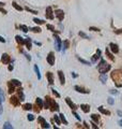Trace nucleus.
I'll return each instance as SVG.
<instances>
[{"mask_svg": "<svg viewBox=\"0 0 122 129\" xmlns=\"http://www.w3.org/2000/svg\"><path fill=\"white\" fill-rule=\"evenodd\" d=\"M111 79L114 80L117 87H122V71L121 70H114L111 72Z\"/></svg>", "mask_w": 122, "mask_h": 129, "instance_id": "1", "label": "nucleus"}, {"mask_svg": "<svg viewBox=\"0 0 122 129\" xmlns=\"http://www.w3.org/2000/svg\"><path fill=\"white\" fill-rule=\"evenodd\" d=\"M46 102H45V108L46 109H49L52 110V111H58L59 110V105L57 104V102H56L54 99H50L48 96L46 97Z\"/></svg>", "mask_w": 122, "mask_h": 129, "instance_id": "2", "label": "nucleus"}, {"mask_svg": "<svg viewBox=\"0 0 122 129\" xmlns=\"http://www.w3.org/2000/svg\"><path fill=\"white\" fill-rule=\"evenodd\" d=\"M110 68H111L110 64H108L104 59H101V63L99 64V67H97V69H99L100 73H106V72H108V70H110Z\"/></svg>", "mask_w": 122, "mask_h": 129, "instance_id": "3", "label": "nucleus"}, {"mask_svg": "<svg viewBox=\"0 0 122 129\" xmlns=\"http://www.w3.org/2000/svg\"><path fill=\"white\" fill-rule=\"evenodd\" d=\"M47 63H48L50 66H54L55 64V54L53 52H50L47 56Z\"/></svg>", "mask_w": 122, "mask_h": 129, "instance_id": "4", "label": "nucleus"}, {"mask_svg": "<svg viewBox=\"0 0 122 129\" xmlns=\"http://www.w3.org/2000/svg\"><path fill=\"white\" fill-rule=\"evenodd\" d=\"M55 46H56V48H57V51H60L61 49V40H60V38L58 36H56V34H55Z\"/></svg>", "mask_w": 122, "mask_h": 129, "instance_id": "5", "label": "nucleus"}, {"mask_svg": "<svg viewBox=\"0 0 122 129\" xmlns=\"http://www.w3.org/2000/svg\"><path fill=\"white\" fill-rule=\"evenodd\" d=\"M38 119H39V123H41V126H42V128H49V127H50L49 124H47V122L43 118V117L39 116Z\"/></svg>", "mask_w": 122, "mask_h": 129, "instance_id": "6", "label": "nucleus"}, {"mask_svg": "<svg viewBox=\"0 0 122 129\" xmlns=\"http://www.w3.org/2000/svg\"><path fill=\"white\" fill-rule=\"evenodd\" d=\"M55 15H56V17H57L59 20H62L64 18V12L62 10H57L55 12Z\"/></svg>", "mask_w": 122, "mask_h": 129, "instance_id": "7", "label": "nucleus"}, {"mask_svg": "<svg viewBox=\"0 0 122 129\" xmlns=\"http://www.w3.org/2000/svg\"><path fill=\"white\" fill-rule=\"evenodd\" d=\"M1 61L3 64H10V61H11V59H10V56H9L8 54H3L1 56Z\"/></svg>", "mask_w": 122, "mask_h": 129, "instance_id": "8", "label": "nucleus"}, {"mask_svg": "<svg viewBox=\"0 0 122 129\" xmlns=\"http://www.w3.org/2000/svg\"><path fill=\"white\" fill-rule=\"evenodd\" d=\"M46 17L48 19H54V14H53V11H52V8L50 7L46 9Z\"/></svg>", "mask_w": 122, "mask_h": 129, "instance_id": "9", "label": "nucleus"}, {"mask_svg": "<svg viewBox=\"0 0 122 129\" xmlns=\"http://www.w3.org/2000/svg\"><path fill=\"white\" fill-rule=\"evenodd\" d=\"M100 56H101V51H100V49H96V54L93 55V56L91 57V61H92V63H95V61L100 58Z\"/></svg>", "mask_w": 122, "mask_h": 129, "instance_id": "10", "label": "nucleus"}, {"mask_svg": "<svg viewBox=\"0 0 122 129\" xmlns=\"http://www.w3.org/2000/svg\"><path fill=\"white\" fill-rule=\"evenodd\" d=\"M19 99L17 98V97L15 96H13V97H11V103L12 104H14V105H18L19 104Z\"/></svg>", "mask_w": 122, "mask_h": 129, "instance_id": "11", "label": "nucleus"}, {"mask_svg": "<svg viewBox=\"0 0 122 129\" xmlns=\"http://www.w3.org/2000/svg\"><path fill=\"white\" fill-rule=\"evenodd\" d=\"M8 86H9V93H10V94H12V93L14 92V90H15V85L12 83L11 81L8 83Z\"/></svg>", "mask_w": 122, "mask_h": 129, "instance_id": "12", "label": "nucleus"}, {"mask_svg": "<svg viewBox=\"0 0 122 129\" xmlns=\"http://www.w3.org/2000/svg\"><path fill=\"white\" fill-rule=\"evenodd\" d=\"M80 109L84 111L85 113H89V111H90V105H88V104H81V105H80Z\"/></svg>", "mask_w": 122, "mask_h": 129, "instance_id": "13", "label": "nucleus"}, {"mask_svg": "<svg viewBox=\"0 0 122 129\" xmlns=\"http://www.w3.org/2000/svg\"><path fill=\"white\" fill-rule=\"evenodd\" d=\"M46 77H47V80H48L49 84H54V75H53V73L52 72H47Z\"/></svg>", "mask_w": 122, "mask_h": 129, "instance_id": "14", "label": "nucleus"}, {"mask_svg": "<svg viewBox=\"0 0 122 129\" xmlns=\"http://www.w3.org/2000/svg\"><path fill=\"white\" fill-rule=\"evenodd\" d=\"M58 75H59V79H60V83L63 85L64 84V82H65V80H64V75H63V72L62 71H58Z\"/></svg>", "mask_w": 122, "mask_h": 129, "instance_id": "15", "label": "nucleus"}, {"mask_svg": "<svg viewBox=\"0 0 122 129\" xmlns=\"http://www.w3.org/2000/svg\"><path fill=\"white\" fill-rule=\"evenodd\" d=\"M65 101H67V103L69 104V105H70L71 108H72L73 110H75V109H76V105L74 104V103H73L72 101H71V99H70V98H65Z\"/></svg>", "mask_w": 122, "mask_h": 129, "instance_id": "16", "label": "nucleus"}, {"mask_svg": "<svg viewBox=\"0 0 122 129\" xmlns=\"http://www.w3.org/2000/svg\"><path fill=\"white\" fill-rule=\"evenodd\" d=\"M15 39H16V41H17V43H18V44H20V45H24V44H25V41H26V40H24L22 37L16 36Z\"/></svg>", "mask_w": 122, "mask_h": 129, "instance_id": "17", "label": "nucleus"}, {"mask_svg": "<svg viewBox=\"0 0 122 129\" xmlns=\"http://www.w3.org/2000/svg\"><path fill=\"white\" fill-rule=\"evenodd\" d=\"M25 44L27 46V48L31 49V39H30V38H27L26 41H25Z\"/></svg>", "mask_w": 122, "mask_h": 129, "instance_id": "18", "label": "nucleus"}, {"mask_svg": "<svg viewBox=\"0 0 122 129\" xmlns=\"http://www.w3.org/2000/svg\"><path fill=\"white\" fill-rule=\"evenodd\" d=\"M75 89H76L78 93H82V94H88V93H89V90H86V89L81 88V87H79V86H75Z\"/></svg>", "mask_w": 122, "mask_h": 129, "instance_id": "19", "label": "nucleus"}, {"mask_svg": "<svg viewBox=\"0 0 122 129\" xmlns=\"http://www.w3.org/2000/svg\"><path fill=\"white\" fill-rule=\"evenodd\" d=\"M17 94H18V99H19L20 101L25 99V95H24V93H23V90H22V89H19L18 92H17Z\"/></svg>", "mask_w": 122, "mask_h": 129, "instance_id": "20", "label": "nucleus"}, {"mask_svg": "<svg viewBox=\"0 0 122 129\" xmlns=\"http://www.w3.org/2000/svg\"><path fill=\"white\" fill-rule=\"evenodd\" d=\"M110 48H111V51L114 52V53H118L119 52V48H118V46L114 44V43H110Z\"/></svg>", "mask_w": 122, "mask_h": 129, "instance_id": "21", "label": "nucleus"}, {"mask_svg": "<svg viewBox=\"0 0 122 129\" xmlns=\"http://www.w3.org/2000/svg\"><path fill=\"white\" fill-rule=\"evenodd\" d=\"M99 111H100L101 113L105 114V115H109V114H110V112H109V111H107V110H105V109H104L103 107H100V108H99Z\"/></svg>", "mask_w": 122, "mask_h": 129, "instance_id": "22", "label": "nucleus"}, {"mask_svg": "<svg viewBox=\"0 0 122 129\" xmlns=\"http://www.w3.org/2000/svg\"><path fill=\"white\" fill-rule=\"evenodd\" d=\"M23 108H24V110L29 111V110H31V109H32V104H31V103H26V104H24V105H23Z\"/></svg>", "mask_w": 122, "mask_h": 129, "instance_id": "23", "label": "nucleus"}, {"mask_svg": "<svg viewBox=\"0 0 122 129\" xmlns=\"http://www.w3.org/2000/svg\"><path fill=\"white\" fill-rule=\"evenodd\" d=\"M37 105H38V107H40L41 108V109H42V108H43V101H42V99H41V98H37Z\"/></svg>", "mask_w": 122, "mask_h": 129, "instance_id": "24", "label": "nucleus"}, {"mask_svg": "<svg viewBox=\"0 0 122 129\" xmlns=\"http://www.w3.org/2000/svg\"><path fill=\"white\" fill-rule=\"evenodd\" d=\"M106 55H107V57H109V59H110V60H112V61L115 60V57L112 56V55H111V53L108 51V48L106 49Z\"/></svg>", "mask_w": 122, "mask_h": 129, "instance_id": "25", "label": "nucleus"}, {"mask_svg": "<svg viewBox=\"0 0 122 129\" xmlns=\"http://www.w3.org/2000/svg\"><path fill=\"white\" fill-rule=\"evenodd\" d=\"M100 80L102 81V83H105L106 80H107V77H106V74H105V73H103L102 75H100Z\"/></svg>", "mask_w": 122, "mask_h": 129, "instance_id": "26", "label": "nucleus"}, {"mask_svg": "<svg viewBox=\"0 0 122 129\" xmlns=\"http://www.w3.org/2000/svg\"><path fill=\"white\" fill-rule=\"evenodd\" d=\"M12 4H13V7L15 8V9H16L17 11H23V8L20 7V5H18V4H17L16 2H13V3H12Z\"/></svg>", "mask_w": 122, "mask_h": 129, "instance_id": "27", "label": "nucleus"}, {"mask_svg": "<svg viewBox=\"0 0 122 129\" xmlns=\"http://www.w3.org/2000/svg\"><path fill=\"white\" fill-rule=\"evenodd\" d=\"M34 71H35V73H37V75H38V79H39V80H41V73H40V71H39L38 66H34Z\"/></svg>", "mask_w": 122, "mask_h": 129, "instance_id": "28", "label": "nucleus"}, {"mask_svg": "<svg viewBox=\"0 0 122 129\" xmlns=\"http://www.w3.org/2000/svg\"><path fill=\"white\" fill-rule=\"evenodd\" d=\"M60 119H61V123H63V124H65V125H68V121L65 119V117H64V115L63 114H60Z\"/></svg>", "mask_w": 122, "mask_h": 129, "instance_id": "29", "label": "nucleus"}, {"mask_svg": "<svg viewBox=\"0 0 122 129\" xmlns=\"http://www.w3.org/2000/svg\"><path fill=\"white\" fill-rule=\"evenodd\" d=\"M33 22L35 23V24H38V25H42V24H44V20H42V19H39V18H34L33 19Z\"/></svg>", "mask_w": 122, "mask_h": 129, "instance_id": "30", "label": "nucleus"}, {"mask_svg": "<svg viewBox=\"0 0 122 129\" xmlns=\"http://www.w3.org/2000/svg\"><path fill=\"white\" fill-rule=\"evenodd\" d=\"M54 119H55V122L57 123V125H60V123H61L60 116H57V115H55V116H54Z\"/></svg>", "mask_w": 122, "mask_h": 129, "instance_id": "31", "label": "nucleus"}, {"mask_svg": "<svg viewBox=\"0 0 122 129\" xmlns=\"http://www.w3.org/2000/svg\"><path fill=\"white\" fill-rule=\"evenodd\" d=\"M11 82L12 83H13L14 85H15V86H20V85H22V83H20V82L18 81V80H11Z\"/></svg>", "mask_w": 122, "mask_h": 129, "instance_id": "32", "label": "nucleus"}, {"mask_svg": "<svg viewBox=\"0 0 122 129\" xmlns=\"http://www.w3.org/2000/svg\"><path fill=\"white\" fill-rule=\"evenodd\" d=\"M91 118L93 119L94 122H96V123L100 121V117H97V115H95V114H92V115H91Z\"/></svg>", "mask_w": 122, "mask_h": 129, "instance_id": "33", "label": "nucleus"}, {"mask_svg": "<svg viewBox=\"0 0 122 129\" xmlns=\"http://www.w3.org/2000/svg\"><path fill=\"white\" fill-rule=\"evenodd\" d=\"M0 99H1L2 101L5 100V97H4V94H3V90L0 88Z\"/></svg>", "mask_w": 122, "mask_h": 129, "instance_id": "34", "label": "nucleus"}, {"mask_svg": "<svg viewBox=\"0 0 122 129\" xmlns=\"http://www.w3.org/2000/svg\"><path fill=\"white\" fill-rule=\"evenodd\" d=\"M78 60L80 61V63L87 64V66H90V63H89V61H87V60H85V59H82V58H79V57H78Z\"/></svg>", "mask_w": 122, "mask_h": 129, "instance_id": "35", "label": "nucleus"}, {"mask_svg": "<svg viewBox=\"0 0 122 129\" xmlns=\"http://www.w3.org/2000/svg\"><path fill=\"white\" fill-rule=\"evenodd\" d=\"M3 128H4V129H12L13 127H12V126H11V124H10V123H5V124L3 125Z\"/></svg>", "mask_w": 122, "mask_h": 129, "instance_id": "36", "label": "nucleus"}, {"mask_svg": "<svg viewBox=\"0 0 122 129\" xmlns=\"http://www.w3.org/2000/svg\"><path fill=\"white\" fill-rule=\"evenodd\" d=\"M107 102H108L109 104H114V102H115V100H114V98H111V97H109L108 99H107Z\"/></svg>", "mask_w": 122, "mask_h": 129, "instance_id": "37", "label": "nucleus"}, {"mask_svg": "<svg viewBox=\"0 0 122 129\" xmlns=\"http://www.w3.org/2000/svg\"><path fill=\"white\" fill-rule=\"evenodd\" d=\"M31 31H33V32H41V28L33 27V28H31Z\"/></svg>", "mask_w": 122, "mask_h": 129, "instance_id": "38", "label": "nucleus"}, {"mask_svg": "<svg viewBox=\"0 0 122 129\" xmlns=\"http://www.w3.org/2000/svg\"><path fill=\"white\" fill-rule=\"evenodd\" d=\"M19 28L22 29V30H23L24 32H27V31H28V28H27V26H25V25H22Z\"/></svg>", "mask_w": 122, "mask_h": 129, "instance_id": "39", "label": "nucleus"}, {"mask_svg": "<svg viewBox=\"0 0 122 129\" xmlns=\"http://www.w3.org/2000/svg\"><path fill=\"white\" fill-rule=\"evenodd\" d=\"M79 36H80V37H82V38H85V39H89V37L87 36V34L84 33V32H81V31L79 32Z\"/></svg>", "mask_w": 122, "mask_h": 129, "instance_id": "40", "label": "nucleus"}, {"mask_svg": "<svg viewBox=\"0 0 122 129\" xmlns=\"http://www.w3.org/2000/svg\"><path fill=\"white\" fill-rule=\"evenodd\" d=\"M33 119H34V115L29 114V115H28V121H33Z\"/></svg>", "mask_w": 122, "mask_h": 129, "instance_id": "41", "label": "nucleus"}, {"mask_svg": "<svg viewBox=\"0 0 122 129\" xmlns=\"http://www.w3.org/2000/svg\"><path fill=\"white\" fill-rule=\"evenodd\" d=\"M73 114H74V116H75V117H76V118H77V119H78V121H80V116H79V115H78V114H77V113L75 112V111H73Z\"/></svg>", "mask_w": 122, "mask_h": 129, "instance_id": "42", "label": "nucleus"}, {"mask_svg": "<svg viewBox=\"0 0 122 129\" xmlns=\"http://www.w3.org/2000/svg\"><path fill=\"white\" fill-rule=\"evenodd\" d=\"M26 10L28 11V12H31V13H33V14H37L38 13L37 11H33V10H31V9H29V8H26Z\"/></svg>", "mask_w": 122, "mask_h": 129, "instance_id": "43", "label": "nucleus"}, {"mask_svg": "<svg viewBox=\"0 0 122 129\" xmlns=\"http://www.w3.org/2000/svg\"><path fill=\"white\" fill-rule=\"evenodd\" d=\"M47 29H50V30H55V27H54L53 25H47Z\"/></svg>", "mask_w": 122, "mask_h": 129, "instance_id": "44", "label": "nucleus"}, {"mask_svg": "<svg viewBox=\"0 0 122 129\" xmlns=\"http://www.w3.org/2000/svg\"><path fill=\"white\" fill-rule=\"evenodd\" d=\"M110 92V94H114V95H117L118 94V90H115V89H111V90H109Z\"/></svg>", "mask_w": 122, "mask_h": 129, "instance_id": "45", "label": "nucleus"}, {"mask_svg": "<svg viewBox=\"0 0 122 129\" xmlns=\"http://www.w3.org/2000/svg\"><path fill=\"white\" fill-rule=\"evenodd\" d=\"M53 90V93H54V95H55V96H57L58 97V98H59V97H60V95H59V94L57 93V92H56V90L55 89H52Z\"/></svg>", "mask_w": 122, "mask_h": 129, "instance_id": "46", "label": "nucleus"}, {"mask_svg": "<svg viewBox=\"0 0 122 129\" xmlns=\"http://www.w3.org/2000/svg\"><path fill=\"white\" fill-rule=\"evenodd\" d=\"M90 30H93V31H100V29L94 28V27H90Z\"/></svg>", "mask_w": 122, "mask_h": 129, "instance_id": "47", "label": "nucleus"}, {"mask_svg": "<svg viewBox=\"0 0 122 129\" xmlns=\"http://www.w3.org/2000/svg\"><path fill=\"white\" fill-rule=\"evenodd\" d=\"M68 46H69V42H68V41H65V42H64V49L67 48Z\"/></svg>", "mask_w": 122, "mask_h": 129, "instance_id": "48", "label": "nucleus"}, {"mask_svg": "<svg viewBox=\"0 0 122 129\" xmlns=\"http://www.w3.org/2000/svg\"><path fill=\"white\" fill-rule=\"evenodd\" d=\"M1 102H2V100L0 99V113H2V104H1Z\"/></svg>", "mask_w": 122, "mask_h": 129, "instance_id": "49", "label": "nucleus"}, {"mask_svg": "<svg viewBox=\"0 0 122 129\" xmlns=\"http://www.w3.org/2000/svg\"><path fill=\"white\" fill-rule=\"evenodd\" d=\"M0 42H2V43H4L5 42V40L3 39V38H2L1 36H0Z\"/></svg>", "mask_w": 122, "mask_h": 129, "instance_id": "50", "label": "nucleus"}, {"mask_svg": "<svg viewBox=\"0 0 122 129\" xmlns=\"http://www.w3.org/2000/svg\"><path fill=\"white\" fill-rule=\"evenodd\" d=\"M9 70H10V71H12V70H13V66H12V64H10V66H9Z\"/></svg>", "mask_w": 122, "mask_h": 129, "instance_id": "51", "label": "nucleus"}, {"mask_svg": "<svg viewBox=\"0 0 122 129\" xmlns=\"http://www.w3.org/2000/svg\"><path fill=\"white\" fill-rule=\"evenodd\" d=\"M0 12H2L3 14H5V13H7V12H5V11L3 10V9H1V8H0Z\"/></svg>", "mask_w": 122, "mask_h": 129, "instance_id": "52", "label": "nucleus"}, {"mask_svg": "<svg viewBox=\"0 0 122 129\" xmlns=\"http://www.w3.org/2000/svg\"><path fill=\"white\" fill-rule=\"evenodd\" d=\"M118 114H119L120 116H122V112H121V111H118Z\"/></svg>", "mask_w": 122, "mask_h": 129, "instance_id": "53", "label": "nucleus"}, {"mask_svg": "<svg viewBox=\"0 0 122 129\" xmlns=\"http://www.w3.org/2000/svg\"><path fill=\"white\" fill-rule=\"evenodd\" d=\"M119 125H120V126H121V127H122V119H121V121H120V122H119Z\"/></svg>", "mask_w": 122, "mask_h": 129, "instance_id": "54", "label": "nucleus"}]
</instances>
